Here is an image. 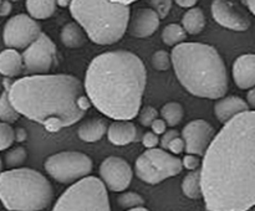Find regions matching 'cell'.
I'll return each mask as SVG.
<instances>
[{
	"label": "cell",
	"mask_w": 255,
	"mask_h": 211,
	"mask_svg": "<svg viewBox=\"0 0 255 211\" xmlns=\"http://www.w3.org/2000/svg\"><path fill=\"white\" fill-rule=\"evenodd\" d=\"M216 137V129L204 119H194L186 124L182 131V138L186 141L187 154L204 156Z\"/></svg>",
	"instance_id": "12"
},
{
	"label": "cell",
	"mask_w": 255,
	"mask_h": 211,
	"mask_svg": "<svg viewBox=\"0 0 255 211\" xmlns=\"http://www.w3.org/2000/svg\"><path fill=\"white\" fill-rule=\"evenodd\" d=\"M52 211H111L106 185L96 176H86L62 193Z\"/></svg>",
	"instance_id": "7"
},
{
	"label": "cell",
	"mask_w": 255,
	"mask_h": 211,
	"mask_svg": "<svg viewBox=\"0 0 255 211\" xmlns=\"http://www.w3.org/2000/svg\"><path fill=\"white\" fill-rule=\"evenodd\" d=\"M12 5L10 0H2L1 1V16H7L11 12Z\"/></svg>",
	"instance_id": "40"
},
{
	"label": "cell",
	"mask_w": 255,
	"mask_h": 211,
	"mask_svg": "<svg viewBox=\"0 0 255 211\" xmlns=\"http://www.w3.org/2000/svg\"><path fill=\"white\" fill-rule=\"evenodd\" d=\"M156 119H158V111L154 107L146 106L139 111L138 121L143 127H151Z\"/></svg>",
	"instance_id": "33"
},
{
	"label": "cell",
	"mask_w": 255,
	"mask_h": 211,
	"mask_svg": "<svg viewBox=\"0 0 255 211\" xmlns=\"http://www.w3.org/2000/svg\"><path fill=\"white\" fill-rule=\"evenodd\" d=\"M24 70V59L22 55L15 49H6L0 56V72L5 77H15Z\"/></svg>",
	"instance_id": "19"
},
{
	"label": "cell",
	"mask_w": 255,
	"mask_h": 211,
	"mask_svg": "<svg viewBox=\"0 0 255 211\" xmlns=\"http://www.w3.org/2000/svg\"><path fill=\"white\" fill-rule=\"evenodd\" d=\"M56 1H57V5H59V6L67 7V6H70V5H71L72 0H56Z\"/></svg>",
	"instance_id": "45"
},
{
	"label": "cell",
	"mask_w": 255,
	"mask_h": 211,
	"mask_svg": "<svg viewBox=\"0 0 255 211\" xmlns=\"http://www.w3.org/2000/svg\"><path fill=\"white\" fill-rule=\"evenodd\" d=\"M10 1H19V0H10Z\"/></svg>",
	"instance_id": "49"
},
{
	"label": "cell",
	"mask_w": 255,
	"mask_h": 211,
	"mask_svg": "<svg viewBox=\"0 0 255 211\" xmlns=\"http://www.w3.org/2000/svg\"><path fill=\"white\" fill-rule=\"evenodd\" d=\"M70 11L95 44H116L128 29V5L111 0H72Z\"/></svg>",
	"instance_id": "5"
},
{
	"label": "cell",
	"mask_w": 255,
	"mask_h": 211,
	"mask_svg": "<svg viewBox=\"0 0 255 211\" xmlns=\"http://www.w3.org/2000/svg\"><path fill=\"white\" fill-rule=\"evenodd\" d=\"M248 211H255V206H253V208H252L251 210H248Z\"/></svg>",
	"instance_id": "48"
},
{
	"label": "cell",
	"mask_w": 255,
	"mask_h": 211,
	"mask_svg": "<svg viewBox=\"0 0 255 211\" xmlns=\"http://www.w3.org/2000/svg\"><path fill=\"white\" fill-rule=\"evenodd\" d=\"M151 64L152 67L157 71H167V70H169V67L173 66L172 65V57L164 50H158V51L152 55Z\"/></svg>",
	"instance_id": "31"
},
{
	"label": "cell",
	"mask_w": 255,
	"mask_h": 211,
	"mask_svg": "<svg viewBox=\"0 0 255 211\" xmlns=\"http://www.w3.org/2000/svg\"><path fill=\"white\" fill-rule=\"evenodd\" d=\"M182 160H183L184 168L188 169V170L191 171L197 170L199 166H202L201 159L198 158V155H194V154H187Z\"/></svg>",
	"instance_id": "35"
},
{
	"label": "cell",
	"mask_w": 255,
	"mask_h": 211,
	"mask_svg": "<svg viewBox=\"0 0 255 211\" xmlns=\"http://www.w3.org/2000/svg\"><path fill=\"white\" fill-rule=\"evenodd\" d=\"M46 173L61 184H75L91 174L94 163L81 151H60L45 160Z\"/></svg>",
	"instance_id": "8"
},
{
	"label": "cell",
	"mask_w": 255,
	"mask_h": 211,
	"mask_svg": "<svg viewBox=\"0 0 255 211\" xmlns=\"http://www.w3.org/2000/svg\"><path fill=\"white\" fill-rule=\"evenodd\" d=\"M159 15L151 7L134 10L128 22V32L137 39L152 36L159 26Z\"/></svg>",
	"instance_id": "14"
},
{
	"label": "cell",
	"mask_w": 255,
	"mask_h": 211,
	"mask_svg": "<svg viewBox=\"0 0 255 211\" xmlns=\"http://www.w3.org/2000/svg\"><path fill=\"white\" fill-rule=\"evenodd\" d=\"M247 102H248L249 107L253 108V111H255V87L249 89L248 96H247Z\"/></svg>",
	"instance_id": "42"
},
{
	"label": "cell",
	"mask_w": 255,
	"mask_h": 211,
	"mask_svg": "<svg viewBox=\"0 0 255 211\" xmlns=\"http://www.w3.org/2000/svg\"><path fill=\"white\" fill-rule=\"evenodd\" d=\"M174 1H176L179 6L188 7V9H191V7L194 6V5H196L199 0H174Z\"/></svg>",
	"instance_id": "43"
},
{
	"label": "cell",
	"mask_w": 255,
	"mask_h": 211,
	"mask_svg": "<svg viewBox=\"0 0 255 211\" xmlns=\"http://www.w3.org/2000/svg\"><path fill=\"white\" fill-rule=\"evenodd\" d=\"M15 141H16L15 139V129H12V127L9 123L1 122V124H0V149L6 150L12 145Z\"/></svg>",
	"instance_id": "32"
},
{
	"label": "cell",
	"mask_w": 255,
	"mask_h": 211,
	"mask_svg": "<svg viewBox=\"0 0 255 211\" xmlns=\"http://www.w3.org/2000/svg\"><path fill=\"white\" fill-rule=\"evenodd\" d=\"M148 4L151 9H153L159 15L161 19H164L171 11L172 0H148Z\"/></svg>",
	"instance_id": "34"
},
{
	"label": "cell",
	"mask_w": 255,
	"mask_h": 211,
	"mask_svg": "<svg viewBox=\"0 0 255 211\" xmlns=\"http://www.w3.org/2000/svg\"><path fill=\"white\" fill-rule=\"evenodd\" d=\"M134 171H136V175L138 176V179L149 184V185H156V184L162 183L164 180L163 176L156 170V168L152 165V163L144 153H142L137 158L136 164H134Z\"/></svg>",
	"instance_id": "22"
},
{
	"label": "cell",
	"mask_w": 255,
	"mask_h": 211,
	"mask_svg": "<svg viewBox=\"0 0 255 211\" xmlns=\"http://www.w3.org/2000/svg\"><path fill=\"white\" fill-rule=\"evenodd\" d=\"M211 9L213 19L226 29L247 31L251 27V20L247 12L232 0H213Z\"/></svg>",
	"instance_id": "13"
},
{
	"label": "cell",
	"mask_w": 255,
	"mask_h": 211,
	"mask_svg": "<svg viewBox=\"0 0 255 211\" xmlns=\"http://www.w3.org/2000/svg\"><path fill=\"white\" fill-rule=\"evenodd\" d=\"M233 78L241 89L255 87V54L239 56L233 65Z\"/></svg>",
	"instance_id": "16"
},
{
	"label": "cell",
	"mask_w": 255,
	"mask_h": 211,
	"mask_svg": "<svg viewBox=\"0 0 255 211\" xmlns=\"http://www.w3.org/2000/svg\"><path fill=\"white\" fill-rule=\"evenodd\" d=\"M111 1L117 2V4H122V5H129L132 2L137 1V0H111Z\"/></svg>",
	"instance_id": "46"
},
{
	"label": "cell",
	"mask_w": 255,
	"mask_h": 211,
	"mask_svg": "<svg viewBox=\"0 0 255 211\" xmlns=\"http://www.w3.org/2000/svg\"><path fill=\"white\" fill-rule=\"evenodd\" d=\"M137 128L129 121H115L109 126L107 138L114 145H127L136 141Z\"/></svg>",
	"instance_id": "18"
},
{
	"label": "cell",
	"mask_w": 255,
	"mask_h": 211,
	"mask_svg": "<svg viewBox=\"0 0 255 211\" xmlns=\"http://www.w3.org/2000/svg\"><path fill=\"white\" fill-rule=\"evenodd\" d=\"M107 131H109L107 122L102 118H96L81 124L79 131H77V134H79V138L81 141H87V143H94V141H100L107 133Z\"/></svg>",
	"instance_id": "20"
},
{
	"label": "cell",
	"mask_w": 255,
	"mask_h": 211,
	"mask_svg": "<svg viewBox=\"0 0 255 211\" xmlns=\"http://www.w3.org/2000/svg\"><path fill=\"white\" fill-rule=\"evenodd\" d=\"M26 136H27V133L24 128L15 129V139H16V141H19V143L24 141L25 139H26Z\"/></svg>",
	"instance_id": "41"
},
{
	"label": "cell",
	"mask_w": 255,
	"mask_h": 211,
	"mask_svg": "<svg viewBox=\"0 0 255 211\" xmlns=\"http://www.w3.org/2000/svg\"><path fill=\"white\" fill-rule=\"evenodd\" d=\"M178 137H179V132L177 131V129H169V131H167L166 133L162 136V139H161L162 149H168L169 143H171L173 139L178 138Z\"/></svg>",
	"instance_id": "38"
},
{
	"label": "cell",
	"mask_w": 255,
	"mask_h": 211,
	"mask_svg": "<svg viewBox=\"0 0 255 211\" xmlns=\"http://www.w3.org/2000/svg\"><path fill=\"white\" fill-rule=\"evenodd\" d=\"M127 211H149L148 209L143 208V206H138V208H134V209H129V210Z\"/></svg>",
	"instance_id": "47"
},
{
	"label": "cell",
	"mask_w": 255,
	"mask_h": 211,
	"mask_svg": "<svg viewBox=\"0 0 255 211\" xmlns=\"http://www.w3.org/2000/svg\"><path fill=\"white\" fill-rule=\"evenodd\" d=\"M151 128L152 132H154L157 136H161V134H164L167 132V122L164 121V119H156V121L153 122V124L151 126Z\"/></svg>",
	"instance_id": "39"
},
{
	"label": "cell",
	"mask_w": 255,
	"mask_h": 211,
	"mask_svg": "<svg viewBox=\"0 0 255 211\" xmlns=\"http://www.w3.org/2000/svg\"><path fill=\"white\" fill-rule=\"evenodd\" d=\"M168 150L171 151L172 154H181L186 150V141H184L183 138L178 137V138L173 139V141L169 143Z\"/></svg>",
	"instance_id": "37"
},
{
	"label": "cell",
	"mask_w": 255,
	"mask_h": 211,
	"mask_svg": "<svg viewBox=\"0 0 255 211\" xmlns=\"http://www.w3.org/2000/svg\"><path fill=\"white\" fill-rule=\"evenodd\" d=\"M20 113L17 112V109L15 108L14 104L11 103L9 98V94L7 91L5 89L1 94V98H0V118L4 123H14L19 119Z\"/></svg>",
	"instance_id": "28"
},
{
	"label": "cell",
	"mask_w": 255,
	"mask_h": 211,
	"mask_svg": "<svg viewBox=\"0 0 255 211\" xmlns=\"http://www.w3.org/2000/svg\"><path fill=\"white\" fill-rule=\"evenodd\" d=\"M247 111H249L248 102L237 96H227L219 98L214 104V113H216L217 119L223 124Z\"/></svg>",
	"instance_id": "17"
},
{
	"label": "cell",
	"mask_w": 255,
	"mask_h": 211,
	"mask_svg": "<svg viewBox=\"0 0 255 211\" xmlns=\"http://www.w3.org/2000/svg\"><path fill=\"white\" fill-rule=\"evenodd\" d=\"M187 37V31L179 24H169L162 31V40L168 46H177L183 44Z\"/></svg>",
	"instance_id": "26"
},
{
	"label": "cell",
	"mask_w": 255,
	"mask_h": 211,
	"mask_svg": "<svg viewBox=\"0 0 255 211\" xmlns=\"http://www.w3.org/2000/svg\"><path fill=\"white\" fill-rule=\"evenodd\" d=\"M244 2L249 7V10L255 15V0H244Z\"/></svg>",
	"instance_id": "44"
},
{
	"label": "cell",
	"mask_w": 255,
	"mask_h": 211,
	"mask_svg": "<svg viewBox=\"0 0 255 211\" xmlns=\"http://www.w3.org/2000/svg\"><path fill=\"white\" fill-rule=\"evenodd\" d=\"M142 143L147 149L156 148L159 143V138L154 132H147V133H144L143 138H142Z\"/></svg>",
	"instance_id": "36"
},
{
	"label": "cell",
	"mask_w": 255,
	"mask_h": 211,
	"mask_svg": "<svg viewBox=\"0 0 255 211\" xmlns=\"http://www.w3.org/2000/svg\"><path fill=\"white\" fill-rule=\"evenodd\" d=\"M207 210L248 211L255 206V111L227 122L201 166Z\"/></svg>",
	"instance_id": "1"
},
{
	"label": "cell",
	"mask_w": 255,
	"mask_h": 211,
	"mask_svg": "<svg viewBox=\"0 0 255 211\" xmlns=\"http://www.w3.org/2000/svg\"><path fill=\"white\" fill-rule=\"evenodd\" d=\"M87 34L84 27L77 22H67L60 32L62 44L69 49H77L86 44Z\"/></svg>",
	"instance_id": "21"
},
{
	"label": "cell",
	"mask_w": 255,
	"mask_h": 211,
	"mask_svg": "<svg viewBox=\"0 0 255 211\" xmlns=\"http://www.w3.org/2000/svg\"><path fill=\"white\" fill-rule=\"evenodd\" d=\"M144 154L149 159L152 165L156 168V170L163 176L164 180L178 175L182 169L184 168L183 160H181L178 156L173 155V154H169L168 151H166V149H147Z\"/></svg>",
	"instance_id": "15"
},
{
	"label": "cell",
	"mask_w": 255,
	"mask_h": 211,
	"mask_svg": "<svg viewBox=\"0 0 255 211\" xmlns=\"http://www.w3.org/2000/svg\"><path fill=\"white\" fill-rule=\"evenodd\" d=\"M27 158V151L24 146L19 145L15 146V148H11L9 151H6L4 155V163L5 165L7 166H19L21 164H24V161L26 160Z\"/></svg>",
	"instance_id": "30"
},
{
	"label": "cell",
	"mask_w": 255,
	"mask_h": 211,
	"mask_svg": "<svg viewBox=\"0 0 255 211\" xmlns=\"http://www.w3.org/2000/svg\"><path fill=\"white\" fill-rule=\"evenodd\" d=\"M172 65L182 86L199 98H223L228 91L226 62L216 47L183 42L172 50Z\"/></svg>",
	"instance_id": "4"
},
{
	"label": "cell",
	"mask_w": 255,
	"mask_h": 211,
	"mask_svg": "<svg viewBox=\"0 0 255 211\" xmlns=\"http://www.w3.org/2000/svg\"><path fill=\"white\" fill-rule=\"evenodd\" d=\"M24 72L26 74H46L56 59V46L52 40L42 32L22 54Z\"/></svg>",
	"instance_id": "10"
},
{
	"label": "cell",
	"mask_w": 255,
	"mask_h": 211,
	"mask_svg": "<svg viewBox=\"0 0 255 211\" xmlns=\"http://www.w3.org/2000/svg\"><path fill=\"white\" fill-rule=\"evenodd\" d=\"M6 91L21 116L42 124L49 132H57L79 122L91 103L85 86L71 74L22 77Z\"/></svg>",
	"instance_id": "3"
},
{
	"label": "cell",
	"mask_w": 255,
	"mask_h": 211,
	"mask_svg": "<svg viewBox=\"0 0 255 211\" xmlns=\"http://www.w3.org/2000/svg\"><path fill=\"white\" fill-rule=\"evenodd\" d=\"M182 191L187 198L193 199V200L203 198L201 169L189 171V174H187L186 178L182 181Z\"/></svg>",
	"instance_id": "25"
},
{
	"label": "cell",
	"mask_w": 255,
	"mask_h": 211,
	"mask_svg": "<svg viewBox=\"0 0 255 211\" xmlns=\"http://www.w3.org/2000/svg\"><path fill=\"white\" fill-rule=\"evenodd\" d=\"M161 116L167 122L168 126L174 127L178 123H181L182 119H183L184 109L182 104L178 103V102H168V103H166L162 107Z\"/></svg>",
	"instance_id": "27"
},
{
	"label": "cell",
	"mask_w": 255,
	"mask_h": 211,
	"mask_svg": "<svg viewBox=\"0 0 255 211\" xmlns=\"http://www.w3.org/2000/svg\"><path fill=\"white\" fill-rule=\"evenodd\" d=\"M41 34L36 19L26 14H17L5 22L4 42L9 49H27Z\"/></svg>",
	"instance_id": "9"
},
{
	"label": "cell",
	"mask_w": 255,
	"mask_h": 211,
	"mask_svg": "<svg viewBox=\"0 0 255 211\" xmlns=\"http://www.w3.org/2000/svg\"><path fill=\"white\" fill-rule=\"evenodd\" d=\"M117 204L121 208L129 210V209L144 205V199L141 194L134 193V191H126V193H122L117 196Z\"/></svg>",
	"instance_id": "29"
},
{
	"label": "cell",
	"mask_w": 255,
	"mask_h": 211,
	"mask_svg": "<svg viewBox=\"0 0 255 211\" xmlns=\"http://www.w3.org/2000/svg\"><path fill=\"white\" fill-rule=\"evenodd\" d=\"M100 176L106 188L115 193L126 190L132 181L131 165L120 156H109L100 165Z\"/></svg>",
	"instance_id": "11"
},
{
	"label": "cell",
	"mask_w": 255,
	"mask_h": 211,
	"mask_svg": "<svg viewBox=\"0 0 255 211\" xmlns=\"http://www.w3.org/2000/svg\"><path fill=\"white\" fill-rule=\"evenodd\" d=\"M147 82L143 61L133 52L115 50L92 60L85 91L97 111L115 121H131L141 111Z\"/></svg>",
	"instance_id": "2"
},
{
	"label": "cell",
	"mask_w": 255,
	"mask_h": 211,
	"mask_svg": "<svg viewBox=\"0 0 255 211\" xmlns=\"http://www.w3.org/2000/svg\"><path fill=\"white\" fill-rule=\"evenodd\" d=\"M56 5V0H26L27 12L36 20H45L52 16Z\"/></svg>",
	"instance_id": "24"
},
{
	"label": "cell",
	"mask_w": 255,
	"mask_h": 211,
	"mask_svg": "<svg viewBox=\"0 0 255 211\" xmlns=\"http://www.w3.org/2000/svg\"><path fill=\"white\" fill-rule=\"evenodd\" d=\"M182 26L189 35L201 34L206 26V15L201 7H191L182 17Z\"/></svg>",
	"instance_id": "23"
},
{
	"label": "cell",
	"mask_w": 255,
	"mask_h": 211,
	"mask_svg": "<svg viewBox=\"0 0 255 211\" xmlns=\"http://www.w3.org/2000/svg\"><path fill=\"white\" fill-rule=\"evenodd\" d=\"M0 195L9 211H41L51 204L54 189L40 171L15 168L1 173Z\"/></svg>",
	"instance_id": "6"
},
{
	"label": "cell",
	"mask_w": 255,
	"mask_h": 211,
	"mask_svg": "<svg viewBox=\"0 0 255 211\" xmlns=\"http://www.w3.org/2000/svg\"><path fill=\"white\" fill-rule=\"evenodd\" d=\"M207 211H211V210H207Z\"/></svg>",
	"instance_id": "50"
}]
</instances>
